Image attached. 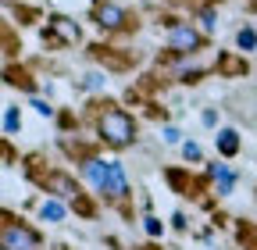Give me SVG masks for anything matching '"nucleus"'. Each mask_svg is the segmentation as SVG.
Segmentation results:
<instances>
[{
  "instance_id": "2eb2a0df",
  "label": "nucleus",
  "mask_w": 257,
  "mask_h": 250,
  "mask_svg": "<svg viewBox=\"0 0 257 250\" xmlns=\"http://www.w3.org/2000/svg\"><path fill=\"white\" fill-rule=\"evenodd\" d=\"M200 25H204V33H214V25H218L214 11H200Z\"/></svg>"
},
{
  "instance_id": "423d86ee",
  "label": "nucleus",
  "mask_w": 257,
  "mask_h": 250,
  "mask_svg": "<svg viewBox=\"0 0 257 250\" xmlns=\"http://www.w3.org/2000/svg\"><path fill=\"white\" fill-rule=\"evenodd\" d=\"M104 193H107L111 200H121V197L128 193V182H125V168H121L118 161H111V175H107V186H104Z\"/></svg>"
},
{
  "instance_id": "1a4fd4ad",
  "label": "nucleus",
  "mask_w": 257,
  "mask_h": 250,
  "mask_svg": "<svg viewBox=\"0 0 257 250\" xmlns=\"http://www.w3.org/2000/svg\"><path fill=\"white\" fill-rule=\"evenodd\" d=\"M218 150L225 154V158H232V154L239 150V136H236V129H221V133H218Z\"/></svg>"
},
{
  "instance_id": "6ab92c4d",
  "label": "nucleus",
  "mask_w": 257,
  "mask_h": 250,
  "mask_svg": "<svg viewBox=\"0 0 257 250\" xmlns=\"http://www.w3.org/2000/svg\"><path fill=\"white\" fill-rule=\"evenodd\" d=\"M165 140H168V143H179V129H175V125H168V129H165Z\"/></svg>"
},
{
  "instance_id": "0eeeda50",
  "label": "nucleus",
  "mask_w": 257,
  "mask_h": 250,
  "mask_svg": "<svg viewBox=\"0 0 257 250\" xmlns=\"http://www.w3.org/2000/svg\"><path fill=\"white\" fill-rule=\"evenodd\" d=\"M96 25L100 29H121L125 25V11L114 8V4H100L96 8Z\"/></svg>"
},
{
  "instance_id": "f257e3e1",
  "label": "nucleus",
  "mask_w": 257,
  "mask_h": 250,
  "mask_svg": "<svg viewBox=\"0 0 257 250\" xmlns=\"http://www.w3.org/2000/svg\"><path fill=\"white\" fill-rule=\"evenodd\" d=\"M100 136H104V143H111V147H128V143H133V136H136V125H133V118H128L125 111L111 107V111L100 114Z\"/></svg>"
},
{
  "instance_id": "f8f14e48",
  "label": "nucleus",
  "mask_w": 257,
  "mask_h": 250,
  "mask_svg": "<svg viewBox=\"0 0 257 250\" xmlns=\"http://www.w3.org/2000/svg\"><path fill=\"white\" fill-rule=\"evenodd\" d=\"M236 43H239V50H253V47H257V33H253V29H239V33H236Z\"/></svg>"
},
{
  "instance_id": "7ed1b4c3",
  "label": "nucleus",
  "mask_w": 257,
  "mask_h": 250,
  "mask_svg": "<svg viewBox=\"0 0 257 250\" xmlns=\"http://www.w3.org/2000/svg\"><path fill=\"white\" fill-rule=\"evenodd\" d=\"M168 47L175 54H193V50H200V33L193 25H172L168 29Z\"/></svg>"
},
{
  "instance_id": "39448f33",
  "label": "nucleus",
  "mask_w": 257,
  "mask_h": 250,
  "mask_svg": "<svg viewBox=\"0 0 257 250\" xmlns=\"http://www.w3.org/2000/svg\"><path fill=\"white\" fill-rule=\"evenodd\" d=\"M82 172H86V179L93 182V190H100V193H104V186H107V175H111V161L89 158V161L82 165Z\"/></svg>"
},
{
  "instance_id": "f03ea898",
  "label": "nucleus",
  "mask_w": 257,
  "mask_h": 250,
  "mask_svg": "<svg viewBox=\"0 0 257 250\" xmlns=\"http://www.w3.org/2000/svg\"><path fill=\"white\" fill-rule=\"evenodd\" d=\"M4 250H40V236L25 225L8 222L4 225Z\"/></svg>"
},
{
  "instance_id": "f3484780",
  "label": "nucleus",
  "mask_w": 257,
  "mask_h": 250,
  "mask_svg": "<svg viewBox=\"0 0 257 250\" xmlns=\"http://www.w3.org/2000/svg\"><path fill=\"white\" fill-rule=\"evenodd\" d=\"M182 154H186V161H197L200 158V147L197 143H182Z\"/></svg>"
},
{
  "instance_id": "a211bd4d",
  "label": "nucleus",
  "mask_w": 257,
  "mask_h": 250,
  "mask_svg": "<svg viewBox=\"0 0 257 250\" xmlns=\"http://www.w3.org/2000/svg\"><path fill=\"white\" fill-rule=\"evenodd\" d=\"M32 107H36L40 114H47V118H50V104H47V100H32Z\"/></svg>"
},
{
  "instance_id": "dca6fc26",
  "label": "nucleus",
  "mask_w": 257,
  "mask_h": 250,
  "mask_svg": "<svg viewBox=\"0 0 257 250\" xmlns=\"http://www.w3.org/2000/svg\"><path fill=\"white\" fill-rule=\"evenodd\" d=\"M143 229H147V236H161V222H157V218H143Z\"/></svg>"
},
{
  "instance_id": "20e7f679",
  "label": "nucleus",
  "mask_w": 257,
  "mask_h": 250,
  "mask_svg": "<svg viewBox=\"0 0 257 250\" xmlns=\"http://www.w3.org/2000/svg\"><path fill=\"white\" fill-rule=\"evenodd\" d=\"M47 33H50L54 40H61V43H79V25H75L72 18L54 15V18L47 22Z\"/></svg>"
},
{
  "instance_id": "6e6552de",
  "label": "nucleus",
  "mask_w": 257,
  "mask_h": 250,
  "mask_svg": "<svg viewBox=\"0 0 257 250\" xmlns=\"http://www.w3.org/2000/svg\"><path fill=\"white\" fill-rule=\"evenodd\" d=\"M211 179L218 182V193H232L236 186V172H229L225 165H211Z\"/></svg>"
},
{
  "instance_id": "9b49d317",
  "label": "nucleus",
  "mask_w": 257,
  "mask_h": 250,
  "mask_svg": "<svg viewBox=\"0 0 257 250\" xmlns=\"http://www.w3.org/2000/svg\"><path fill=\"white\" fill-rule=\"evenodd\" d=\"M50 186H54L61 197H75V193H79V190H75V182H72V179H64V175H54Z\"/></svg>"
},
{
  "instance_id": "4468645a",
  "label": "nucleus",
  "mask_w": 257,
  "mask_h": 250,
  "mask_svg": "<svg viewBox=\"0 0 257 250\" xmlns=\"http://www.w3.org/2000/svg\"><path fill=\"white\" fill-rule=\"evenodd\" d=\"M15 129H22V118H18L15 107H8L4 111V133H15Z\"/></svg>"
},
{
  "instance_id": "9d476101",
  "label": "nucleus",
  "mask_w": 257,
  "mask_h": 250,
  "mask_svg": "<svg viewBox=\"0 0 257 250\" xmlns=\"http://www.w3.org/2000/svg\"><path fill=\"white\" fill-rule=\"evenodd\" d=\"M40 218H43V222H61V218H64V204L61 200H43L40 204Z\"/></svg>"
},
{
  "instance_id": "ddd939ff",
  "label": "nucleus",
  "mask_w": 257,
  "mask_h": 250,
  "mask_svg": "<svg viewBox=\"0 0 257 250\" xmlns=\"http://www.w3.org/2000/svg\"><path fill=\"white\" fill-rule=\"evenodd\" d=\"M107 86V79L100 75V72H89L86 79H82V89H104Z\"/></svg>"
}]
</instances>
